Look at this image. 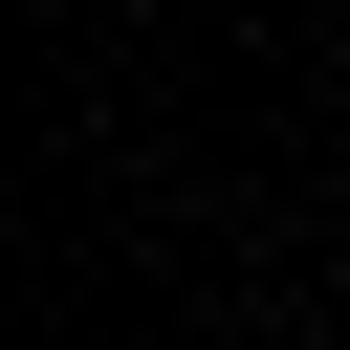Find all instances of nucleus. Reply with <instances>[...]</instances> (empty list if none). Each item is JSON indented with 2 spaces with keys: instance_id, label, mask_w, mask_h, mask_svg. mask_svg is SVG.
I'll return each mask as SVG.
<instances>
[]
</instances>
